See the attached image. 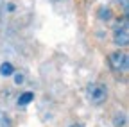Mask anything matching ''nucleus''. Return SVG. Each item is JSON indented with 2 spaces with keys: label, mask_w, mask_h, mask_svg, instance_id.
<instances>
[{
  "label": "nucleus",
  "mask_w": 129,
  "mask_h": 127,
  "mask_svg": "<svg viewBox=\"0 0 129 127\" xmlns=\"http://www.w3.org/2000/svg\"><path fill=\"white\" fill-rule=\"evenodd\" d=\"M127 16L122 20V25H115V34H113V43L117 47H127L129 43V29H127Z\"/></svg>",
  "instance_id": "7ed1b4c3"
},
{
  "label": "nucleus",
  "mask_w": 129,
  "mask_h": 127,
  "mask_svg": "<svg viewBox=\"0 0 129 127\" xmlns=\"http://www.w3.org/2000/svg\"><path fill=\"white\" fill-rule=\"evenodd\" d=\"M120 2V6H122V9H124V13H125V16H127V11H129V0H118Z\"/></svg>",
  "instance_id": "1a4fd4ad"
},
{
  "label": "nucleus",
  "mask_w": 129,
  "mask_h": 127,
  "mask_svg": "<svg viewBox=\"0 0 129 127\" xmlns=\"http://www.w3.org/2000/svg\"><path fill=\"white\" fill-rule=\"evenodd\" d=\"M14 82H16V84H22V82H23V75H22V73H16V75H14Z\"/></svg>",
  "instance_id": "9d476101"
},
{
  "label": "nucleus",
  "mask_w": 129,
  "mask_h": 127,
  "mask_svg": "<svg viewBox=\"0 0 129 127\" xmlns=\"http://www.w3.org/2000/svg\"><path fill=\"white\" fill-rule=\"evenodd\" d=\"M115 125H117V127H124V125H125V116H124V115L117 116V118H115Z\"/></svg>",
  "instance_id": "6e6552de"
},
{
  "label": "nucleus",
  "mask_w": 129,
  "mask_h": 127,
  "mask_svg": "<svg viewBox=\"0 0 129 127\" xmlns=\"http://www.w3.org/2000/svg\"><path fill=\"white\" fill-rule=\"evenodd\" d=\"M99 18H101V20H109V18H111V9L101 7V9H99Z\"/></svg>",
  "instance_id": "0eeeda50"
},
{
  "label": "nucleus",
  "mask_w": 129,
  "mask_h": 127,
  "mask_svg": "<svg viewBox=\"0 0 129 127\" xmlns=\"http://www.w3.org/2000/svg\"><path fill=\"white\" fill-rule=\"evenodd\" d=\"M0 127H13L11 118L4 113V111H0Z\"/></svg>",
  "instance_id": "423d86ee"
},
{
  "label": "nucleus",
  "mask_w": 129,
  "mask_h": 127,
  "mask_svg": "<svg viewBox=\"0 0 129 127\" xmlns=\"http://www.w3.org/2000/svg\"><path fill=\"white\" fill-rule=\"evenodd\" d=\"M70 127H81V125H77V123H74V125H70Z\"/></svg>",
  "instance_id": "9b49d317"
},
{
  "label": "nucleus",
  "mask_w": 129,
  "mask_h": 127,
  "mask_svg": "<svg viewBox=\"0 0 129 127\" xmlns=\"http://www.w3.org/2000/svg\"><path fill=\"white\" fill-rule=\"evenodd\" d=\"M86 97L91 104H102L108 99V88L101 82H93L86 88Z\"/></svg>",
  "instance_id": "f257e3e1"
},
{
  "label": "nucleus",
  "mask_w": 129,
  "mask_h": 127,
  "mask_svg": "<svg viewBox=\"0 0 129 127\" xmlns=\"http://www.w3.org/2000/svg\"><path fill=\"white\" fill-rule=\"evenodd\" d=\"M32 100H34V93H30V91H25L20 95V99H18V106H27L30 104Z\"/></svg>",
  "instance_id": "20e7f679"
},
{
  "label": "nucleus",
  "mask_w": 129,
  "mask_h": 127,
  "mask_svg": "<svg viewBox=\"0 0 129 127\" xmlns=\"http://www.w3.org/2000/svg\"><path fill=\"white\" fill-rule=\"evenodd\" d=\"M14 70H13V65L11 63H2L0 65V75H4V77H7V75H11Z\"/></svg>",
  "instance_id": "39448f33"
},
{
  "label": "nucleus",
  "mask_w": 129,
  "mask_h": 127,
  "mask_svg": "<svg viewBox=\"0 0 129 127\" xmlns=\"http://www.w3.org/2000/svg\"><path fill=\"white\" fill-rule=\"evenodd\" d=\"M109 66L113 72H118V73H124L127 72L129 68V57H127V52H113L109 56Z\"/></svg>",
  "instance_id": "f03ea898"
}]
</instances>
